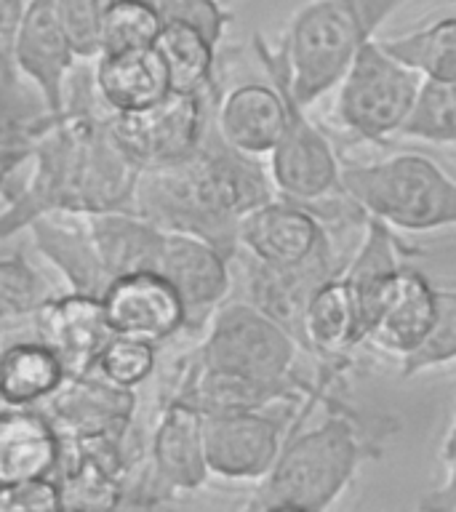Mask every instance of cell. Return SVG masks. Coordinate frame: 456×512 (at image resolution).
<instances>
[{
  "instance_id": "cell-37",
  "label": "cell",
  "mask_w": 456,
  "mask_h": 512,
  "mask_svg": "<svg viewBox=\"0 0 456 512\" xmlns=\"http://www.w3.org/2000/svg\"><path fill=\"white\" fill-rule=\"evenodd\" d=\"M440 464H443V480L422 496V502H419L422 510H456V411L446 432V440H443V448H440Z\"/></svg>"
},
{
  "instance_id": "cell-5",
  "label": "cell",
  "mask_w": 456,
  "mask_h": 512,
  "mask_svg": "<svg viewBox=\"0 0 456 512\" xmlns=\"http://www.w3.org/2000/svg\"><path fill=\"white\" fill-rule=\"evenodd\" d=\"M254 51L272 83H278L286 94L288 118L280 134L278 147L270 155V176L275 190L283 198L299 200L312 211L331 198L344 195V160L336 155L334 144L323 134V128L310 118V107L299 102L288 83L286 62L280 48H272L262 35H254Z\"/></svg>"
},
{
  "instance_id": "cell-2",
  "label": "cell",
  "mask_w": 456,
  "mask_h": 512,
  "mask_svg": "<svg viewBox=\"0 0 456 512\" xmlns=\"http://www.w3.org/2000/svg\"><path fill=\"white\" fill-rule=\"evenodd\" d=\"M310 416L296 411L275 467L256 483L248 510L323 512L339 502L360 467L382 454L366 419L350 403L326 408V419L302 430Z\"/></svg>"
},
{
  "instance_id": "cell-7",
  "label": "cell",
  "mask_w": 456,
  "mask_h": 512,
  "mask_svg": "<svg viewBox=\"0 0 456 512\" xmlns=\"http://www.w3.org/2000/svg\"><path fill=\"white\" fill-rule=\"evenodd\" d=\"M198 358L206 366L256 376V379H299L296 360L302 347L286 328L264 315L254 302H227L208 323Z\"/></svg>"
},
{
  "instance_id": "cell-16",
  "label": "cell",
  "mask_w": 456,
  "mask_h": 512,
  "mask_svg": "<svg viewBox=\"0 0 456 512\" xmlns=\"http://www.w3.org/2000/svg\"><path fill=\"white\" fill-rule=\"evenodd\" d=\"M32 328L40 342H46L59 355L67 376L96 371L102 352L115 339L102 296L83 291L56 294L32 318Z\"/></svg>"
},
{
  "instance_id": "cell-19",
  "label": "cell",
  "mask_w": 456,
  "mask_h": 512,
  "mask_svg": "<svg viewBox=\"0 0 456 512\" xmlns=\"http://www.w3.org/2000/svg\"><path fill=\"white\" fill-rule=\"evenodd\" d=\"M46 416L64 438H86L99 432L123 430L134 424L136 395L112 384L99 371L67 376L59 390L43 403Z\"/></svg>"
},
{
  "instance_id": "cell-18",
  "label": "cell",
  "mask_w": 456,
  "mask_h": 512,
  "mask_svg": "<svg viewBox=\"0 0 456 512\" xmlns=\"http://www.w3.org/2000/svg\"><path fill=\"white\" fill-rule=\"evenodd\" d=\"M414 254V248H408L395 235L390 224L368 216L360 248L355 251L350 264L342 270V278L347 280L352 299H355L363 344L368 342V336L382 318L384 307L390 304L400 275L408 267L406 259Z\"/></svg>"
},
{
  "instance_id": "cell-28",
  "label": "cell",
  "mask_w": 456,
  "mask_h": 512,
  "mask_svg": "<svg viewBox=\"0 0 456 512\" xmlns=\"http://www.w3.org/2000/svg\"><path fill=\"white\" fill-rule=\"evenodd\" d=\"M382 46L424 80L456 83V16L382 40Z\"/></svg>"
},
{
  "instance_id": "cell-3",
  "label": "cell",
  "mask_w": 456,
  "mask_h": 512,
  "mask_svg": "<svg viewBox=\"0 0 456 512\" xmlns=\"http://www.w3.org/2000/svg\"><path fill=\"white\" fill-rule=\"evenodd\" d=\"M403 0H310L288 22L278 43L288 83L302 104H315L336 88L368 35Z\"/></svg>"
},
{
  "instance_id": "cell-9",
  "label": "cell",
  "mask_w": 456,
  "mask_h": 512,
  "mask_svg": "<svg viewBox=\"0 0 456 512\" xmlns=\"http://www.w3.org/2000/svg\"><path fill=\"white\" fill-rule=\"evenodd\" d=\"M214 94H168L139 112L110 115V128L128 158L142 168L171 166L190 158L206 136L216 107Z\"/></svg>"
},
{
  "instance_id": "cell-8",
  "label": "cell",
  "mask_w": 456,
  "mask_h": 512,
  "mask_svg": "<svg viewBox=\"0 0 456 512\" xmlns=\"http://www.w3.org/2000/svg\"><path fill=\"white\" fill-rule=\"evenodd\" d=\"M168 398H176L187 406L198 408L203 416L211 414H246L278 406H302L304 400H320L323 408L344 403L334 392V384L323 379H256V376L232 374L222 368L206 366L192 352V358L179 368Z\"/></svg>"
},
{
  "instance_id": "cell-31",
  "label": "cell",
  "mask_w": 456,
  "mask_h": 512,
  "mask_svg": "<svg viewBox=\"0 0 456 512\" xmlns=\"http://www.w3.org/2000/svg\"><path fill=\"white\" fill-rule=\"evenodd\" d=\"M400 136L424 144L456 147V83L424 80L414 110L400 128Z\"/></svg>"
},
{
  "instance_id": "cell-25",
  "label": "cell",
  "mask_w": 456,
  "mask_h": 512,
  "mask_svg": "<svg viewBox=\"0 0 456 512\" xmlns=\"http://www.w3.org/2000/svg\"><path fill=\"white\" fill-rule=\"evenodd\" d=\"M435 320L438 288L432 286L424 272L406 267L366 344H374L376 350L387 352L392 358L406 360L427 342Z\"/></svg>"
},
{
  "instance_id": "cell-1",
  "label": "cell",
  "mask_w": 456,
  "mask_h": 512,
  "mask_svg": "<svg viewBox=\"0 0 456 512\" xmlns=\"http://www.w3.org/2000/svg\"><path fill=\"white\" fill-rule=\"evenodd\" d=\"M275 195L278 190L262 158L224 142L216 120H211L190 158L144 168L136 184L134 211L166 232L208 240L235 259L240 254L243 216Z\"/></svg>"
},
{
  "instance_id": "cell-36",
  "label": "cell",
  "mask_w": 456,
  "mask_h": 512,
  "mask_svg": "<svg viewBox=\"0 0 456 512\" xmlns=\"http://www.w3.org/2000/svg\"><path fill=\"white\" fill-rule=\"evenodd\" d=\"M64 510L62 486L56 478H32L0 483V512H54Z\"/></svg>"
},
{
  "instance_id": "cell-26",
  "label": "cell",
  "mask_w": 456,
  "mask_h": 512,
  "mask_svg": "<svg viewBox=\"0 0 456 512\" xmlns=\"http://www.w3.org/2000/svg\"><path fill=\"white\" fill-rule=\"evenodd\" d=\"M67 379V368L46 342L22 339L3 347L0 358V395L3 406H43Z\"/></svg>"
},
{
  "instance_id": "cell-20",
  "label": "cell",
  "mask_w": 456,
  "mask_h": 512,
  "mask_svg": "<svg viewBox=\"0 0 456 512\" xmlns=\"http://www.w3.org/2000/svg\"><path fill=\"white\" fill-rule=\"evenodd\" d=\"M288 104L278 83H243L216 104V128L235 150L270 158L286 128Z\"/></svg>"
},
{
  "instance_id": "cell-34",
  "label": "cell",
  "mask_w": 456,
  "mask_h": 512,
  "mask_svg": "<svg viewBox=\"0 0 456 512\" xmlns=\"http://www.w3.org/2000/svg\"><path fill=\"white\" fill-rule=\"evenodd\" d=\"M59 16L80 62L99 59L104 48V19L112 0H56Z\"/></svg>"
},
{
  "instance_id": "cell-22",
  "label": "cell",
  "mask_w": 456,
  "mask_h": 512,
  "mask_svg": "<svg viewBox=\"0 0 456 512\" xmlns=\"http://www.w3.org/2000/svg\"><path fill=\"white\" fill-rule=\"evenodd\" d=\"M94 86L110 115L147 110L174 94L158 46L102 54L94 64Z\"/></svg>"
},
{
  "instance_id": "cell-12",
  "label": "cell",
  "mask_w": 456,
  "mask_h": 512,
  "mask_svg": "<svg viewBox=\"0 0 456 512\" xmlns=\"http://www.w3.org/2000/svg\"><path fill=\"white\" fill-rule=\"evenodd\" d=\"M235 259H240L246 272L248 302H254L264 315H270L275 323L286 328L304 350V318H307L310 299L328 278L339 275L334 240H328L307 262L294 264V267H270V264L256 262L243 251Z\"/></svg>"
},
{
  "instance_id": "cell-23",
  "label": "cell",
  "mask_w": 456,
  "mask_h": 512,
  "mask_svg": "<svg viewBox=\"0 0 456 512\" xmlns=\"http://www.w3.org/2000/svg\"><path fill=\"white\" fill-rule=\"evenodd\" d=\"M83 216L96 251L102 256L104 270L110 272L112 280L128 272H160L168 243V232L163 227L150 222L134 208L94 211Z\"/></svg>"
},
{
  "instance_id": "cell-29",
  "label": "cell",
  "mask_w": 456,
  "mask_h": 512,
  "mask_svg": "<svg viewBox=\"0 0 456 512\" xmlns=\"http://www.w3.org/2000/svg\"><path fill=\"white\" fill-rule=\"evenodd\" d=\"M54 288L22 251H6L0 259V318L6 323L35 318L51 299Z\"/></svg>"
},
{
  "instance_id": "cell-10",
  "label": "cell",
  "mask_w": 456,
  "mask_h": 512,
  "mask_svg": "<svg viewBox=\"0 0 456 512\" xmlns=\"http://www.w3.org/2000/svg\"><path fill=\"white\" fill-rule=\"evenodd\" d=\"M232 262L235 259L208 240L168 232L160 272L171 280L182 299L184 334H203L216 312L227 304L232 291Z\"/></svg>"
},
{
  "instance_id": "cell-14",
  "label": "cell",
  "mask_w": 456,
  "mask_h": 512,
  "mask_svg": "<svg viewBox=\"0 0 456 512\" xmlns=\"http://www.w3.org/2000/svg\"><path fill=\"white\" fill-rule=\"evenodd\" d=\"M328 240L326 222L310 206L283 195L248 211L240 222V251L270 267L307 262Z\"/></svg>"
},
{
  "instance_id": "cell-17",
  "label": "cell",
  "mask_w": 456,
  "mask_h": 512,
  "mask_svg": "<svg viewBox=\"0 0 456 512\" xmlns=\"http://www.w3.org/2000/svg\"><path fill=\"white\" fill-rule=\"evenodd\" d=\"M104 312L115 336L163 344L184 331V307L163 272H128L102 294Z\"/></svg>"
},
{
  "instance_id": "cell-32",
  "label": "cell",
  "mask_w": 456,
  "mask_h": 512,
  "mask_svg": "<svg viewBox=\"0 0 456 512\" xmlns=\"http://www.w3.org/2000/svg\"><path fill=\"white\" fill-rule=\"evenodd\" d=\"M446 363H456V288H438V320L427 342L400 360V374L416 376Z\"/></svg>"
},
{
  "instance_id": "cell-24",
  "label": "cell",
  "mask_w": 456,
  "mask_h": 512,
  "mask_svg": "<svg viewBox=\"0 0 456 512\" xmlns=\"http://www.w3.org/2000/svg\"><path fill=\"white\" fill-rule=\"evenodd\" d=\"M40 254L70 283V291L102 296L112 283L83 214H46L30 224Z\"/></svg>"
},
{
  "instance_id": "cell-13",
  "label": "cell",
  "mask_w": 456,
  "mask_h": 512,
  "mask_svg": "<svg viewBox=\"0 0 456 512\" xmlns=\"http://www.w3.org/2000/svg\"><path fill=\"white\" fill-rule=\"evenodd\" d=\"M203 424L211 475L238 483H259L267 478L291 430L278 419L264 416V411L211 414L203 416Z\"/></svg>"
},
{
  "instance_id": "cell-33",
  "label": "cell",
  "mask_w": 456,
  "mask_h": 512,
  "mask_svg": "<svg viewBox=\"0 0 456 512\" xmlns=\"http://www.w3.org/2000/svg\"><path fill=\"white\" fill-rule=\"evenodd\" d=\"M158 355H155V344L142 342V339H131V336H115L102 358L96 363V371L110 379L112 384H120L126 390L142 387L155 371Z\"/></svg>"
},
{
  "instance_id": "cell-4",
  "label": "cell",
  "mask_w": 456,
  "mask_h": 512,
  "mask_svg": "<svg viewBox=\"0 0 456 512\" xmlns=\"http://www.w3.org/2000/svg\"><path fill=\"white\" fill-rule=\"evenodd\" d=\"M342 176L352 200L392 230L456 227V179L427 155L398 152L371 163L344 160Z\"/></svg>"
},
{
  "instance_id": "cell-30",
  "label": "cell",
  "mask_w": 456,
  "mask_h": 512,
  "mask_svg": "<svg viewBox=\"0 0 456 512\" xmlns=\"http://www.w3.org/2000/svg\"><path fill=\"white\" fill-rule=\"evenodd\" d=\"M166 16L158 0H112L104 19L102 54H120L158 43Z\"/></svg>"
},
{
  "instance_id": "cell-11",
  "label": "cell",
  "mask_w": 456,
  "mask_h": 512,
  "mask_svg": "<svg viewBox=\"0 0 456 512\" xmlns=\"http://www.w3.org/2000/svg\"><path fill=\"white\" fill-rule=\"evenodd\" d=\"M0 62L16 64L32 80L56 112H64L75 62H80L70 35L64 30L56 0H27L14 46L0 54Z\"/></svg>"
},
{
  "instance_id": "cell-21",
  "label": "cell",
  "mask_w": 456,
  "mask_h": 512,
  "mask_svg": "<svg viewBox=\"0 0 456 512\" xmlns=\"http://www.w3.org/2000/svg\"><path fill=\"white\" fill-rule=\"evenodd\" d=\"M64 440L43 408L3 406L0 414V483L56 478Z\"/></svg>"
},
{
  "instance_id": "cell-35",
  "label": "cell",
  "mask_w": 456,
  "mask_h": 512,
  "mask_svg": "<svg viewBox=\"0 0 456 512\" xmlns=\"http://www.w3.org/2000/svg\"><path fill=\"white\" fill-rule=\"evenodd\" d=\"M160 11L166 19H176L203 32L214 46H219L227 35L232 14L219 0H158Z\"/></svg>"
},
{
  "instance_id": "cell-6",
  "label": "cell",
  "mask_w": 456,
  "mask_h": 512,
  "mask_svg": "<svg viewBox=\"0 0 456 512\" xmlns=\"http://www.w3.org/2000/svg\"><path fill=\"white\" fill-rule=\"evenodd\" d=\"M424 78L368 35L339 83L336 118L363 142L384 144L398 134L414 110Z\"/></svg>"
},
{
  "instance_id": "cell-27",
  "label": "cell",
  "mask_w": 456,
  "mask_h": 512,
  "mask_svg": "<svg viewBox=\"0 0 456 512\" xmlns=\"http://www.w3.org/2000/svg\"><path fill=\"white\" fill-rule=\"evenodd\" d=\"M155 46L166 62L176 94H214L216 46L203 32L176 19H166Z\"/></svg>"
},
{
  "instance_id": "cell-15",
  "label": "cell",
  "mask_w": 456,
  "mask_h": 512,
  "mask_svg": "<svg viewBox=\"0 0 456 512\" xmlns=\"http://www.w3.org/2000/svg\"><path fill=\"white\" fill-rule=\"evenodd\" d=\"M150 470L160 494L171 499L198 491L211 475L206 451V424L198 408L166 398L150 435Z\"/></svg>"
}]
</instances>
